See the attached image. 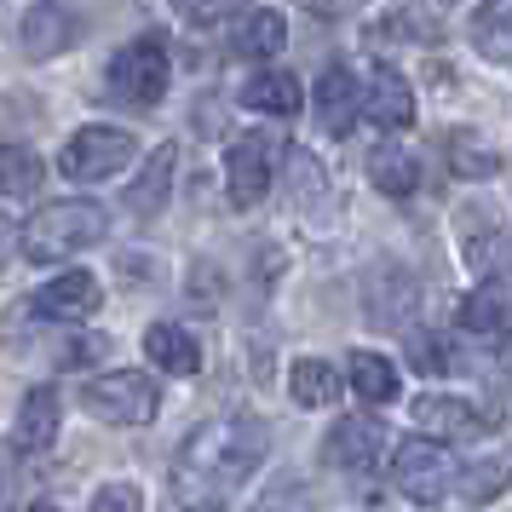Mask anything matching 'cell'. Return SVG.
<instances>
[{
    "instance_id": "cell-31",
    "label": "cell",
    "mask_w": 512,
    "mask_h": 512,
    "mask_svg": "<svg viewBox=\"0 0 512 512\" xmlns=\"http://www.w3.org/2000/svg\"><path fill=\"white\" fill-rule=\"evenodd\" d=\"M24 512H58V507H47V501H35V507H24Z\"/></svg>"
},
{
    "instance_id": "cell-7",
    "label": "cell",
    "mask_w": 512,
    "mask_h": 512,
    "mask_svg": "<svg viewBox=\"0 0 512 512\" xmlns=\"http://www.w3.org/2000/svg\"><path fill=\"white\" fill-rule=\"evenodd\" d=\"M277 156H282V144L271 139V133H242V139L231 144V156H225V185H231L236 208L265 202L271 173H277Z\"/></svg>"
},
{
    "instance_id": "cell-25",
    "label": "cell",
    "mask_w": 512,
    "mask_h": 512,
    "mask_svg": "<svg viewBox=\"0 0 512 512\" xmlns=\"http://www.w3.org/2000/svg\"><path fill=\"white\" fill-rule=\"evenodd\" d=\"M449 162H455V173H478V179H489V173L501 167V156L484 150L472 133H449Z\"/></svg>"
},
{
    "instance_id": "cell-13",
    "label": "cell",
    "mask_w": 512,
    "mask_h": 512,
    "mask_svg": "<svg viewBox=\"0 0 512 512\" xmlns=\"http://www.w3.org/2000/svg\"><path fill=\"white\" fill-rule=\"evenodd\" d=\"M357 110H363V93H357V81H351L346 64L323 70V81H317V121H323V133H334V139L351 133Z\"/></svg>"
},
{
    "instance_id": "cell-6",
    "label": "cell",
    "mask_w": 512,
    "mask_h": 512,
    "mask_svg": "<svg viewBox=\"0 0 512 512\" xmlns=\"http://www.w3.org/2000/svg\"><path fill=\"white\" fill-rule=\"evenodd\" d=\"M127 162H133V133H121V127H81L64 144V162L58 167L75 185H98V179H116Z\"/></svg>"
},
{
    "instance_id": "cell-26",
    "label": "cell",
    "mask_w": 512,
    "mask_h": 512,
    "mask_svg": "<svg viewBox=\"0 0 512 512\" xmlns=\"http://www.w3.org/2000/svg\"><path fill=\"white\" fill-rule=\"evenodd\" d=\"M409 363H415L420 374H449V346H443L432 328H426V334H409Z\"/></svg>"
},
{
    "instance_id": "cell-5",
    "label": "cell",
    "mask_w": 512,
    "mask_h": 512,
    "mask_svg": "<svg viewBox=\"0 0 512 512\" xmlns=\"http://www.w3.org/2000/svg\"><path fill=\"white\" fill-rule=\"evenodd\" d=\"M81 403H87L98 420H110V426H144V420L156 415V380H150V374H133V369L93 374V380L81 386Z\"/></svg>"
},
{
    "instance_id": "cell-4",
    "label": "cell",
    "mask_w": 512,
    "mask_h": 512,
    "mask_svg": "<svg viewBox=\"0 0 512 512\" xmlns=\"http://www.w3.org/2000/svg\"><path fill=\"white\" fill-rule=\"evenodd\" d=\"M392 484L403 489L415 507H438L443 495H449V484H455V455H449L438 438H409V443H397Z\"/></svg>"
},
{
    "instance_id": "cell-20",
    "label": "cell",
    "mask_w": 512,
    "mask_h": 512,
    "mask_svg": "<svg viewBox=\"0 0 512 512\" xmlns=\"http://www.w3.org/2000/svg\"><path fill=\"white\" fill-rule=\"evenodd\" d=\"M288 392H294V403H305V409H323V403L340 397V374H334V363H323V357H300V363L288 369Z\"/></svg>"
},
{
    "instance_id": "cell-27",
    "label": "cell",
    "mask_w": 512,
    "mask_h": 512,
    "mask_svg": "<svg viewBox=\"0 0 512 512\" xmlns=\"http://www.w3.org/2000/svg\"><path fill=\"white\" fill-rule=\"evenodd\" d=\"M507 478H512V466H507V461H484V466H478V472H472V478L461 484V495L472 501V507H478V501H489V495L507 484Z\"/></svg>"
},
{
    "instance_id": "cell-28",
    "label": "cell",
    "mask_w": 512,
    "mask_h": 512,
    "mask_svg": "<svg viewBox=\"0 0 512 512\" xmlns=\"http://www.w3.org/2000/svg\"><path fill=\"white\" fill-rule=\"evenodd\" d=\"M93 512H144L139 484H104V489L93 495Z\"/></svg>"
},
{
    "instance_id": "cell-19",
    "label": "cell",
    "mask_w": 512,
    "mask_h": 512,
    "mask_svg": "<svg viewBox=\"0 0 512 512\" xmlns=\"http://www.w3.org/2000/svg\"><path fill=\"white\" fill-rule=\"evenodd\" d=\"M144 351H150V363L162 374H196L202 369V351H196V340H190L179 323H156L144 334Z\"/></svg>"
},
{
    "instance_id": "cell-16",
    "label": "cell",
    "mask_w": 512,
    "mask_h": 512,
    "mask_svg": "<svg viewBox=\"0 0 512 512\" xmlns=\"http://www.w3.org/2000/svg\"><path fill=\"white\" fill-rule=\"evenodd\" d=\"M346 380H351V392L363 397V403H397V392H403L397 369L380 357V351H351Z\"/></svg>"
},
{
    "instance_id": "cell-24",
    "label": "cell",
    "mask_w": 512,
    "mask_h": 512,
    "mask_svg": "<svg viewBox=\"0 0 512 512\" xmlns=\"http://www.w3.org/2000/svg\"><path fill=\"white\" fill-rule=\"evenodd\" d=\"M167 179H173V144H162V150L150 156L144 179L133 185V196H127V202H133V213H144V219H150V213H162L167 208Z\"/></svg>"
},
{
    "instance_id": "cell-23",
    "label": "cell",
    "mask_w": 512,
    "mask_h": 512,
    "mask_svg": "<svg viewBox=\"0 0 512 512\" xmlns=\"http://www.w3.org/2000/svg\"><path fill=\"white\" fill-rule=\"evenodd\" d=\"M41 190V156L29 144H0V196H35Z\"/></svg>"
},
{
    "instance_id": "cell-3",
    "label": "cell",
    "mask_w": 512,
    "mask_h": 512,
    "mask_svg": "<svg viewBox=\"0 0 512 512\" xmlns=\"http://www.w3.org/2000/svg\"><path fill=\"white\" fill-rule=\"evenodd\" d=\"M167 81H173V64H167V47L156 35L127 41V47L110 58V75H104L110 98H116V104H139V110H156V104H162Z\"/></svg>"
},
{
    "instance_id": "cell-29",
    "label": "cell",
    "mask_w": 512,
    "mask_h": 512,
    "mask_svg": "<svg viewBox=\"0 0 512 512\" xmlns=\"http://www.w3.org/2000/svg\"><path fill=\"white\" fill-rule=\"evenodd\" d=\"M12 248H18V231H12V225H6V219H0V265H6V259H12Z\"/></svg>"
},
{
    "instance_id": "cell-9",
    "label": "cell",
    "mask_w": 512,
    "mask_h": 512,
    "mask_svg": "<svg viewBox=\"0 0 512 512\" xmlns=\"http://www.w3.org/2000/svg\"><path fill=\"white\" fill-rule=\"evenodd\" d=\"M41 317L47 323H87L98 305H104V288H98L93 271H64L58 282H47L41 288Z\"/></svg>"
},
{
    "instance_id": "cell-22",
    "label": "cell",
    "mask_w": 512,
    "mask_h": 512,
    "mask_svg": "<svg viewBox=\"0 0 512 512\" xmlns=\"http://www.w3.org/2000/svg\"><path fill=\"white\" fill-rule=\"evenodd\" d=\"M472 41H478L495 64H512V0H484V6H478Z\"/></svg>"
},
{
    "instance_id": "cell-17",
    "label": "cell",
    "mask_w": 512,
    "mask_h": 512,
    "mask_svg": "<svg viewBox=\"0 0 512 512\" xmlns=\"http://www.w3.org/2000/svg\"><path fill=\"white\" fill-rule=\"evenodd\" d=\"M75 41V18L64 6H35L24 18V52L29 58H58Z\"/></svg>"
},
{
    "instance_id": "cell-30",
    "label": "cell",
    "mask_w": 512,
    "mask_h": 512,
    "mask_svg": "<svg viewBox=\"0 0 512 512\" xmlns=\"http://www.w3.org/2000/svg\"><path fill=\"white\" fill-rule=\"evenodd\" d=\"M311 12H323V18L328 12H346V0H311Z\"/></svg>"
},
{
    "instance_id": "cell-18",
    "label": "cell",
    "mask_w": 512,
    "mask_h": 512,
    "mask_svg": "<svg viewBox=\"0 0 512 512\" xmlns=\"http://www.w3.org/2000/svg\"><path fill=\"white\" fill-rule=\"evenodd\" d=\"M369 179L374 190H386V196H415L420 190V162L403 150V144H374V156H369Z\"/></svg>"
},
{
    "instance_id": "cell-10",
    "label": "cell",
    "mask_w": 512,
    "mask_h": 512,
    "mask_svg": "<svg viewBox=\"0 0 512 512\" xmlns=\"http://www.w3.org/2000/svg\"><path fill=\"white\" fill-rule=\"evenodd\" d=\"M380 443H386V432H380L374 420L351 415V420H334L323 455H328V466H340V472H369V466L380 461Z\"/></svg>"
},
{
    "instance_id": "cell-8",
    "label": "cell",
    "mask_w": 512,
    "mask_h": 512,
    "mask_svg": "<svg viewBox=\"0 0 512 512\" xmlns=\"http://www.w3.org/2000/svg\"><path fill=\"white\" fill-rule=\"evenodd\" d=\"M461 334L472 340V346H507L512 340V300L495 288V282H484V288H472L461 300Z\"/></svg>"
},
{
    "instance_id": "cell-12",
    "label": "cell",
    "mask_w": 512,
    "mask_h": 512,
    "mask_svg": "<svg viewBox=\"0 0 512 512\" xmlns=\"http://www.w3.org/2000/svg\"><path fill=\"white\" fill-rule=\"evenodd\" d=\"M52 438H58V392H52V386H35V392L24 397V409H18L12 449H18V455H41V449H52Z\"/></svg>"
},
{
    "instance_id": "cell-1",
    "label": "cell",
    "mask_w": 512,
    "mask_h": 512,
    "mask_svg": "<svg viewBox=\"0 0 512 512\" xmlns=\"http://www.w3.org/2000/svg\"><path fill=\"white\" fill-rule=\"evenodd\" d=\"M271 449V426L254 415H225L208 420L202 432H190V443L173 461V501L190 512L225 507L236 489L254 478V466Z\"/></svg>"
},
{
    "instance_id": "cell-14",
    "label": "cell",
    "mask_w": 512,
    "mask_h": 512,
    "mask_svg": "<svg viewBox=\"0 0 512 512\" xmlns=\"http://www.w3.org/2000/svg\"><path fill=\"white\" fill-rule=\"evenodd\" d=\"M415 420L426 432H443V438H484L489 432V420L472 403H461V397H420Z\"/></svg>"
},
{
    "instance_id": "cell-21",
    "label": "cell",
    "mask_w": 512,
    "mask_h": 512,
    "mask_svg": "<svg viewBox=\"0 0 512 512\" xmlns=\"http://www.w3.org/2000/svg\"><path fill=\"white\" fill-rule=\"evenodd\" d=\"M282 41H288V24H282V12H271V6H259V12H248L236 24V52L242 58H271V52H282Z\"/></svg>"
},
{
    "instance_id": "cell-11",
    "label": "cell",
    "mask_w": 512,
    "mask_h": 512,
    "mask_svg": "<svg viewBox=\"0 0 512 512\" xmlns=\"http://www.w3.org/2000/svg\"><path fill=\"white\" fill-rule=\"evenodd\" d=\"M363 116H369L374 127H392V133L415 121V93H409V81H403L392 64H374L369 93H363Z\"/></svg>"
},
{
    "instance_id": "cell-15",
    "label": "cell",
    "mask_w": 512,
    "mask_h": 512,
    "mask_svg": "<svg viewBox=\"0 0 512 512\" xmlns=\"http://www.w3.org/2000/svg\"><path fill=\"white\" fill-rule=\"evenodd\" d=\"M242 104L259 110V116H300L305 93H300V81H294L288 70H259L254 81L242 87Z\"/></svg>"
},
{
    "instance_id": "cell-2",
    "label": "cell",
    "mask_w": 512,
    "mask_h": 512,
    "mask_svg": "<svg viewBox=\"0 0 512 512\" xmlns=\"http://www.w3.org/2000/svg\"><path fill=\"white\" fill-rule=\"evenodd\" d=\"M104 236H110V213L98 208V202H52V208H41L24 225L18 248L35 265H58V259H75V254H87V248H98Z\"/></svg>"
}]
</instances>
